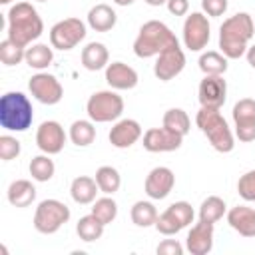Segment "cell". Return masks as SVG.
<instances>
[{"mask_svg": "<svg viewBox=\"0 0 255 255\" xmlns=\"http://www.w3.org/2000/svg\"><path fill=\"white\" fill-rule=\"evenodd\" d=\"M245 56H247V62H249V66H251V68H255V44H253L251 48H247Z\"/></svg>", "mask_w": 255, "mask_h": 255, "instance_id": "cell-42", "label": "cell"}, {"mask_svg": "<svg viewBox=\"0 0 255 255\" xmlns=\"http://www.w3.org/2000/svg\"><path fill=\"white\" fill-rule=\"evenodd\" d=\"M225 215V201L217 195H209L201 201L199 205V219L201 221H209L215 223Z\"/></svg>", "mask_w": 255, "mask_h": 255, "instance_id": "cell-33", "label": "cell"}, {"mask_svg": "<svg viewBox=\"0 0 255 255\" xmlns=\"http://www.w3.org/2000/svg\"><path fill=\"white\" fill-rule=\"evenodd\" d=\"M34 110L22 92H6L0 98V126L8 131H26L32 126Z\"/></svg>", "mask_w": 255, "mask_h": 255, "instance_id": "cell-5", "label": "cell"}, {"mask_svg": "<svg viewBox=\"0 0 255 255\" xmlns=\"http://www.w3.org/2000/svg\"><path fill=\"white\" fill-rule=\"evenodd\" d=\"M237 193L245 201H255V169L243 173L237 181Z\"/></svg>", "mask_w": 255, "mask_h": 255, "instance_id": "cell-38", "label": "cell"}, {"mask_svg": "<svg viewBox=\"0 0 255 255\" xmlns=\"http://www.w3.org/2000/svg\"><path fill=\"white\" fill-rule=\"evenodd\" d=\"M201 8L207 16H223L227 10V0H201Z\"/></svg>", "mask_w": 255, "mask_h": 255, "instance_id": "cell-39", "label": "cell"}, {"mask_svg": "<svg viewBox=\"0 0 255 255\" xmlns=\"http://www.w3.org/2000/svg\"><path fill=\"white\" fill-rule=\"evenodd\" d=\"M118 22V14L108 4H96L88 12V26L96 32H110Z\"/></svg>", "mask_w": 255, "mask_h": 255, "instance_id": "cell-22", "label": "cell"}, {"mask_svg": "<svg viewBox=\"0 0 255 255\" xmlns=\"http://www.w3.org/2000/svg\"><path fill=\"white\" fill-rule=\"evenodd\" d=\"M70 139L78 147H86L96 139V128L90 120H76L70 126Z\"/></svg>", "mask_w": 255, "mask_h": 255, "instance_id": "cell-31", "label": "cell"}, {"mask_svg": "<svg viewBox=\"0 0 255 255\" xmlns=\"http://www.w3.org/2000/svg\"><path fill=\"white\" fill-rule=\"evenodd\" d=\"M54 60V52L52 48H48L46 44H32L30 48H26V58L24 62L34 68V70H44L52 64Z\"/></svg>", "mask_w": 255, "mask_h": 255, "instance_id": "cell-29", "label": "cell"}, {"mask_svg": "<svg viewBox=\"0 0 255 255\" xmlns=\"http://www.w3.org/2000/svg\"><path fill=\"white\" fill-rule=\"evenodd\" d=\"M227 223L243 237H255V209L247 205L231 207L227 213Z\"/></svg>", "mask_w": 255, "mask_h": 255, "instance_id": "cell-21", "label": "cell"}, {"mask_svg": "<svg viewBox=\"0 0 255 255\" xmlns=\"http://www.w3.org/2000/svg\"><path fill=\"white\" fill-rule=\"evenodd\" d=\"M163 128H167V129H171V131H175V133L185 137L189 128H191L187 112H183L181 108H169L163 114Z\"/></svg>", "mask_w": 255, "mask_h": 255, "instance_id": "cell-30", "label": "cell"}, {"mask_svg": "<svg viewBox=\"0 0 255 255\" xmlns=\"http://www.w3.org/2000/svg\"><path fill=\"white\" fill-rule=\"evenodd\" d=\"M100 191L98 183H96V177H88V175H80L72 181L70 185V195L76 203L80 205H88V203H94L96 201V193Z\"/></svg>", "mask_w": 255, "mask_h": 255, "instance_id": "cell-23", "label": "cell"}, {"mask_svg": "<svg viewBox=\"0 0 255 255\" xmlns=\"http://www.w3.org/2000/svg\"><path fill=\"white\" fill-rule=\"evenodd\" d=\"M255 34L253 18L247 12L229 16L219 28V48L229 60H237L247 52V44Z\"/></svg>", "mask_w": 255, "mask_h": 255, "instance_id": "cell-1", "label": "cell"}, {"mask_svg": "<svg viewBox=\"0 0 255 255\" xmlns=\"http://www.w3.org/2000/svg\"><path fill=\"white\" fill-rule=\"evenodd\" d=\"M175 185V175L169 167H153L145 177V193L151 199H165Z\"/></svg>", "mask_w": 255, "mask_h": 255, "instance_id": "cell-17", "label": "cell"}, {"mask_svg": "<svg viewBox=\"0 0 255 255\" xmlns=\"http://www.w3.org/2000/svg\"><path fill=\"white\" fill-rule=\"evenodd\" d=\"M28 90L40 104H46V106H54L64 98V88L60 80L46 72L34 74L28 82Z\"/></svg>", "mask_w": 255, "mask_h": 255, "instance_id": "cell-10", "label": "cell"}, {"mask_svg": "<svg viewBox=\"0 0 255 255\" xmlns=\"http://www.w3.org/2000/svg\"><path fill=\"white\" fill-rule=\"evenodd\" d=\"M70 219V207L58 199H44L34 211V227L44 235L56 233Z\"/></svg>", "mask_w": 255, "mask_h": 255, "instance_id": "cell-7", "label": "cell"}, {"mask_svg": "<svg viewBox=\"0 0 255 255\" xmlns=\"http://www.w3.org/2000/svg\"><path fill=\"white\" fill-rule=\"evenodd\" d=\"M183 68H185V54L179 46H173L157 54V60L153 64V74L157 80L169 82L175 76H179Z\"/></svg>", "mask_w": 255, "mask_h": 255, "instance_id": "cell-13", "label": "cell"}, {"mask_svg": "<svg viewBox=\"0 0 255 255\" xmlns=\"http://www.w3.org/2000/svg\"><path fill=\"white\" fill-rule=\"evenodd\" d=\"M195 124L219 153H229L235 147L233 131L217 108H201L195 116Z\"/></svg>", "mask_w": 255, "mask_h": 255, "instance_id": "cell-4", "label": "cell"}, {"mask_svg": "<svg viewBox=\"0 0 255 255\" xmlns=\"http://www.w3.org/2000/svg\"><path fill=\"white\" fill-rule=\"evenodd\" d=\"M149 6H161V4H167V0H145Z\"/></svg>", "mask_w": 255, "mask_h": 255, "instance_id": "cell-43", "label": "cell"}, {"mask_svg": "<svg viewBox=\"0 0 255 255\" xmlns=\"http://www.w3.org/2000/svg\"><path fill=\"white\" fill-rule=\"evenodd\" d=\"M173 46H179L175 34L163 22L149 20L139 28V34L133 40V54L137 58H151Z\"/></svg>", "mask_w": 255, "mask_h": 255, "instance_id": "cell-3", "label": "cell"}, {"mask_svg": "<svg viewBox=\"0 0 255 255\" xmlns=\"http://www.w3.org/2000/svg\"><path fill=\"white\" fill-rule=\"evenodd\" d=\"M96 183H98V187H100L102 193L114 195V193L120 189V185H122V175H120V171H118L116 167H112V165H102V167H98V171H96Z\"/></svg>", "mask_w": 255, "mask_h": 255, "instance_id": "cell-27", "label": "cell"}, {"mask_svg": "<svg viewBox=\"0 0 255 255\" xmlns=\"http://www.w3.org/2000/svg\"><path fill=\"white\" fill-rule=\"evenodd\" d=\"M183 135L167 129V128H149L143 133V149L151 153H161V151H175L181 147Z\"/></svg>", "mask_w": 255, "mask_h": 255, "instance_id": "cell-14", "label": "cell"}, {"mask_svg": "<svg viewBox=\"0 0 255 255\" xmlns=\"http://www.w3.org/2000/svg\"><path fill=\"white\" fill-rule=\"evenodd\" d=\"M44 32V22L30 2H16L8 10V38L20 46H30Z\"/></svg>", "mask_w": 255, "mask_h": 255, "instance_id": "cell-2", "label": "cell"}, {"mask_svg": "<svg viewBox=\"0 0 255 255\" xmlns=\"http://www.w3.org/2000/svg\"><path fill=\"white\" fill-rule=\"evenodd\" d=\"M108 60H110V54L102 42H90L82 50V66L90 72H98V70L106 68Z\"/></svg>", "mask_w": 255, "mask_h": 255, "instance_id": "cell-25", "label": "cell"}, {"mask_svg": "<svg viewBox=\"0 0 255 255\" xmlns=\"http://www.w3.org/2000/svg\"><path fill=\"white\" fill-rule=\"evenodd\" d=\"M38 2H46V0H38Z\"/></svg>", "mask_w": 255, "mask_h": 255, "instance_id": "cell-46", "label": "cell"}, {"mask_svg": "<svg viewBox=\"0 0 255 255\" xmlns=\"http://www.w3.org/2000/svg\"><path fill=\"white\" fill-rule=\"evenodd\" d=\"M185 247L191 255H207L213 249V223L199 219V223L189 229Z\"/></svg>", "mask_w": 255, "mask_h": 255, "instance_id": "cell-18", "label": "cell"}, {"mask_svg": "<svg viewBox=\"0 0 255 255\" xmlns=\"http://www.w3.org/2000/svg\"><path fill=\"white\" fill-rule=\"evenodd\" d=\"M233 122H235V135L239 141H253L255 139V100L243 98L233 106Z\"/></svg>", "mask_w": 255, "mask_h": 255, "instance_id": "cell-12", "label": "cell"}, {"mask_svg": "<svg viewBox=\"0 0 255 255\" xmlns=\"http://www.w3.org/2000/svg\"><path fill=\"white\" fill-rule=\"evenodd\" d=\"M155 251L157 255H183V245L177 239H163Z\"/></svg>", "mask_w": 255, "mask_h": 255, "instance_id": "cell-40", "label": "cell"}, {"mask_svg": "<svg viewBox=\"0 0 255 255\" xmlns=\"http://www.w3.org/2000/svg\"><path fill=\"white\" fill-rule=\"evenodd\" d=\"M12 0H0V4H10Z\"/></svg>", "mask_w": 255, "mask_h": 255, "instance_id": "cell-45", "label": "cell"}, {"mask_svg": "<svg viewBox=\"0 0 255 255\" xmlns=\"http://www.w3.org/2000/svg\"><path fill=\"white\" fill-rule=\"evenodd\" d=\"M26 58V48L12 42L10 38L0 42V60L4 66H18Z\"/></svg>", "mask_w": 255, "mask_h": 255, "instance_id": "cell-35", "label": "cell"}, {"mask_svg": "<svg viewBox=\"0 0 255 255\" xmlns=\"http://www.w3.org/2000/svg\"><path fill=\"white\" fill-rule=\"evenodd\" d=\"M227 56H223L221 52H203L199 56V70L205 76H223L227 72Z\"/></svg>", "mask_w": 255, "mask_h": 255, "instance_id": "cell-26", "label": "cell"}, {"mask_svg": "<svg viewBox=\"0 0 255 255\" xmlns=\"http://www.w3.org/2000/svg\"><path fill=\"white\" fill-rule=\"evenodd\" d=\"M191 221H193V207L187 201H175L163 213L157 215L155 229L161 235H175L183 227H187Z\"/></svg>", "mask_w": 255, "mask_h": 255, "instance_id": "cell-9", "label": "cell"}, {"mask_svg": "<svg viewBox=\"0 0 255 255\" xmlns=\"http://www.w3.org/2000/svg\"><path fill=\"white\" fill-rule=\"evenodd\" d=\"M131 221L137 225V227H149V225H155V219H157V209L151 201H135L131 205Z\"/></svg>", "mask_w": 255, "mask_h": 255, "instance_id": "cell-32", "label": "cell"}, {"mask_svg": "<svg viewBox=\"0 0 255 255\" xmlns=\"http://www.w3.org/2000/svg\"><path fill=\"white\" fill-rule=\"evenodd\" d=\"M104 227H106V225H104L94 213H90V215L80 217V221H78V225H76V231H78V237H80L82 241L90 243V241H98V239L104 235Z\"/></svg>", "mask_w": 255, "mask_h": 255, "instance_id": "cell-28", "label": "cell"}, {"mask_svg": "<svg viewBox=\"0 0 255 255\" xmlns=\"http://www.w3.org/2000/svg\"><path fill=\"white\" fill-rule=\"evenodd\" d=\"M22 151V145L16 137L12 135H0V159L2 161H10V159H16Z\"/></svg>", "mask_w": 255, "mask_h": 255, "instance_id": "cell-37", "label": "cell"}, {"mask_svg": "<svg viewBox=\"0 0 255 255\" xmlns=\"http://www.w3.org/2000/svg\"><path fill=\"white\" fill-rule=\"evenodd\" d=\"M86 112H88L90 120L96 124L114 122L124 112V100H122V96H118L112 90H102V92H96L90 96V100L86 104Z\"/></svg>", "mask_w": 255, "mask_h": 255, "instance_id": "cell-6", "label": "cell"}, {"mask_svg": "<svg viewBox=\"0 0 255 255\" xmlns=\"http://www.w3.org/2000/svg\"><path fill=\"white\" fill-rule=\"evenodd\" d=\"M118 6H129V4H133L135 0H114Z\"/></svg>", "mask_w": 255, "mask_h": 255, "instance_id": "cell-44", "label": "cell"}, {"mask_svg": "<svg viewBox=\"0 0 255 255\" xmlns=\"http://www.w3.org/2000/svg\"><path fill=\"white\" fill-rule=\"evenodd\" d=\"M139 137H141V126L129 118L116 122V126L110 129V143L118 149L131 147Z\"/></svg>", "mask_w": 255, "mask_h": 255, "instance_id": "cell-19", "label": "cell"}, {"mask_svg": "<svg viewBox=\"0 0 255 255\" xmlns=\"http://www.w3.org/2000/svg\"><path fill=\"white\" fill-rule=\"evenodd\" d=\"M167 10L173 16H185L189 10V2L187 0H167Z\"/></svg>", "mask_w": 255, "mask_h": 255, "instance_id": "cell-41", "label": "cell"}, {"mask_svg": "<svg viewBox=\"0 0 255 255\" xmlns=\"http://www.w3.org/2000/svg\"><path fill=\"white\" fill-rule=\"evenodd\" d=\"M199 104L201 108H217L221 110V106L227 100V84L223 80V76H205L199 82Z\"/></svg>", "mask_w": 255, "mask_h": 255, "instance_id": "cell-16", "label": "cell"}, {"mask_svg": "<svg viewBox=\"0 0 255 255\" xmlns=\"http://www.w3.org/2000/svg\"><path fill=\"white\" fill-rule=\"evenodd\" d=\"M106 82L114 90H131L137 86V72L124 62H112L106 66Z\"/></svg>", "mask_w": 255, "mask_h": 255, "instance_id": "cell-20", "label": "cell"}, {"mask_svg": "<svg viewBox=\"0 0 255 255\" xmlns=\"http://www.w3.org/2000/svg\"><path fill=\"white\" fill-rule=\"evenodd\" d=\"M209 20L201 12H191L183 22V44L191 52H199L209 42Z\"/></svg>", "mask_w": 255, "mask_h": 255, "instance_id": "cell-11", "label": "cell"}, {"mask_svg": "<svg viewBox=\"0 0 255 255\" xmlns=\"http://www.w3.org/2000/svg\"><path fill=\"white\" fill-rule=\"evenodd\" d=\"M64 143H66V131L58 122L48 120V122L40 124L38 131H36V145L44 153L56 155L64 149Z\"/></svg>", "mask_w": 255, "mask_h": 255, "instance_id": "cell-15", "label": "cell"}, {"mask_svg": "<svg viewBox=\"0 0 255 255\" xmlns=\"http://www.w3.org/2000/svg\"><path fill=\"white\" fill-rule=\"evenodd\" d=\"M86 38V24L80 18H66L52 26L50 44L56 50H72Z\"/></svg>", "mask_w": 255, "mask_h": 255, "instance_id": "cell-8", "label": "cell"}, {"mask_svg": "<svg viewBox=\"0 0 255 255\" xmlns=\"http://www.w3.org/2000/svg\"><path fill=\"white\" fill-rule=\"evenodd\" d=\"M28 169H30L32 179H36V181H50L52 175H54V171H56V165H54V161L50 159V155L46 153V155H36V157H32Z\"/></svg>", "mask_w": 255, "mask_h": 255, "instance_id": "cell-34", "label": "cell"}, {"mask_svg": "<svg viewBox=\"0 0 255 255\" xmlns=\"http://www.w3.org/2000/svg\"><path fill=\"white\" fill-rule=\"evenodd\" d=\"M8 201L14 207H28L36 199V187L28 179H16L8 185Z\"/></svg>", "mask_w": 255, "mask_h": 255, "instance_id": "cell-24", "label": "cell"}, {"mask_svg": "<svg viewBox=\"0 0 255 255\" xmlns=\"http://www.w3.org/2000/svg\"><path fill=\"white\" fill-rule=\"evenodd\" d=\"M92 213L104 223H112L116 217H118V203L112 199V197H100L94 201V207H92Z\"/></svg>", "mask_w": 255, "mask_h": 255, "instance_id": "cell-36", "label": "cell"}]
</instances>
